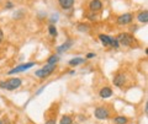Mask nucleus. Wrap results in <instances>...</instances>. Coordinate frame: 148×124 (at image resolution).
<instances>
[{"label":"nucleus","mask_w":148,"mask_h":124,"mask_svg":"<svg viewBox=\"0 0 148 124\" xmlns=\"http://www.w3.org/2000/svg\"><path fill=\"white\" fill-rule=\"evenodd\" d=\"M99 95H100L101 98H109V97H111V96H112V90H111L110 87L105 86V87H103V89L100 90Z\"/></svg>","instance_id":"obj_11"},{"label":"nucleus","mask_w":148,"mask_h":124,"mask_svg":"<svg viewBox=\"0 0 148 124\" xmlns=\"http://www.w3.org/2000/svg\"><path fill=\"white\" fill-rule=\"evenodd\" d=\"M114 122H115V124H127L128 119L126 117H123V116H119V117H116L114 119Z\"/></svg>","instance_id":"obj_15"},{"label":"nucleus","mask_w":148,"mask_h":124,"mask_svg":"<svg viewBox=\"0 0 148 124\" xmlns=\"http://www.w3.org/2000/svg\"><path fill=\"white\" fill-rule=\"evenodd\" d=\"M117 42L119 44L123 45V47H131V45L133 44V41H135V38H133V36L131 33H126V32H123V33H120L117 37Z\"/></svg>","instance_id":"obj_2"},{"label":"nucleus","mask_w":148,"mask_h":124,"mask_svg":"<svg viewBox=\"0 0 148 124\" xmlns=\"http://www.w3.org/2000/svg\"><path fill=\"white\" fill-rule=\"evenodd\" d=\"M58 3L64 10H68V9H71L74 5V0H58Z\"/></svg>","instance_id":"obj_12"},{"label":"nucleus","mask_w":148,"mask_h":124,"mask_svg":"<svg viewBox=\"0 0 148 124\" xmlns=\"http://www.w3.org/2000/svg\"><path fill=\"white\" fill-rule=\"evenodd\" d=\"M84 62H85V58H74L72 60H69V65L75 66V65H79V64H83Z\"/></svg>","instance_id":"obj_14"},{"label":"nucleus","mask_w":148,"mask_h":124,"mask_svg":"<svg viewBox=\"0 0 148 124\" xmlns=\"http://www.w3.org/2000/svg\"><path fill=\"white\" fill-rule=\"evenodd\" d=\"M114 85L115 86H119V87H121L123 86V84L126 82V76H125L122 73H117L116 75L114 76Z\"/></svg>","instance_id":"obj_7"},{"label":"nucleus","mask_w":148,"mask_h":124,"mask_svg":"<svg viewBox=\"0 0 148 124\" xmlns=\"http://www.w3.org/2000/svg\"><path fill=\"white\" fill-rule=\"evenodd\" d=\"M137 30V26H133V27H131V31H133V32H135Z\"/></svg>","instance_id":"obj_26"},{"label":"nucleus","mask_w":148,"mask_h":124,"mask_svg":"<svg viewBox=\"0 0 148 124\" xmlns=\"http://www.w3.org/2000/svg\"><path fill=\"white\" fill-rule=\"evenodd\" d=\"M0 124H3V121H1V119H0Z\"/></svg>","instance_id":"obj_27"},{"label":"nucleus","mask_w":148,"mask_h":124,"mask_svg":"<svg viewBox=\"0 0 148 124\" xmlns=\"http://www.w3.org/2000/svg\"><path fill=\"white\" fill-rule=\"evenodd\" d=\"M137 20L140 22H142V24H147V22H148V11L147 10L141 11L137 15Z\"/></svg>","instance_id":"obj_13"},{"label":"nucleus","mask_w":148,"mask_h":124,"mask_svg":"<svg viewBox=\"0 0 148 124\" xmlns=\"http://www.w3.org/2000/svg\"><path fill=\"white\" fill-rule=\"evenodd\" d=\"M99 39L100 42L103 43L104 47H111L112 45V37H110L108 35H99Z\"/></svg>","instance_id":"obj_9"},{"label":"nucleus","mask_w":148,"mask_h":124,"mask_svg":"<svg viewBox=\"0 0 148 124\" xmlns=\"http://www.w3.org/2000/svg\"><path fill=\"white\" fill-rule=\"evenodd\" d=\"M11 7H14V5H12V3L9 1V3L6 4V9H11Z\"/></svg>","instance_id":"obj_23"},{"label":"nucleus","mask_w":148,"mask_h":124,"mask_svg":"<svg viewBox=\"0 0 148 124\" xmlns=\"http://www.w3.org/2000/svg\"><path fill=\"white\" fill-rule=\"evenodd\" d=\"M94 57H95L94 53H89V54L86 56V59H90V58H94Z\"/></svg>","instance_id":"obj_22"},{"label":"nucleus","mask_w":148,"mask_h":124,"mask_svg":"<svg viewBox=\"0 0 148 124\" xmlns=\"http://www.w3.org/2000/svg\"><path fill=\"white\" fill-rule=\"evenodd\" d=\"M58 60H59V57L58 56H51L48 59H47V64H57L58 63Z\"/></svg>","instance_id":"obj_17"},{"label":"nucleus","mask_w":148,"mask_h":124,"mask_svg":"<svg viewBox=\"0 0 148 124\" xmlns=\"http://www.w3.org/2000/svg\"><path fill=\"white\" fill-rule=\"evenodd\" d=\"M61 124H73V119L69 116H63L61 118Z\"/></svg>","instance_id":"obj_16"},{"label":"nucleus","mask_w":148,"mask_h":124,"mask_svg":"<svg viewBox=\"0 0 148 124\" xmlns=\"http://www.w3.org/2000/svg\"><path fill=\"white\" fill-rule=\"evenodd\" d=\"M48 32H49V35H51V36H53V37H56V36H57V28H56V26H54V25H49V27H48Z\"/></svg>","instance_id":"obj_18"},{"label":"nucleus","mask_w":148,"mask_h":124,"mask_svg":"<svg viewBox=\"0 0 148 124\" xmlns=\"http://www.w3.org/2000/svg\"><path fill=\"white\" fill-rule=\"evenodd\" d=\"M54 69H56L54 64H47V65H45L42 69H38V70L35 73V75L41 77V79H45V77H47V76H49L51 74H52V73L54 71Z\"/></svg>","instance_id":"obj_3"},{"label":"nucleus","mask_w":148,"mask_h":124,"mask_svg":"<svg viewBox=\"0 0 148 124\" xmlns=\"http://www.w3.org/2000/svg\"><path fill=\"white\" fill-rule=\"evenodd\" d=\"M3 41H4V32L0 28V43H3Z\"/></svg>","instance_id":"obj_21"},{"label":"nucleus","mask_w":148,"mask_h":124,"mask_svg":"<svg viewBox=\"0 0 148 124\" xmlns=\"http://www.w3.org/2000/svg\"><path fill=\"white\" fill-rule=\"evenodd\" d=\"M78 30H79L80 32H86V31H89V26L80 24V25H78Z\"/></svg>","instance_id":"obj_19"},{"label":"nucleus","mask_w":148,"mask_h":124,"mask_svg":"<svg viewBox=\"0 0 148 124\" xmlns=\"http://www.w3.org/2000/svg\"><path fill=\"white\" fill-rule=\"evenodd\" d=\"M21 79L18 77H12V79L8 80V81H0V89H6L9 91L16 90L21 86Z\"/></svg>","instance_id":"obj_1"},{"label":"nucleus","mask_w":148,"mask_h":124,"mask_svg":"<svg viewBox=\"0 0 148 124\" xmlns=\"http://www.w3.org/2000/svg\"><path fill=\"white\" fill-rule=\"evenodd\" d=\"M103 9V3L100 0H91L89 3V10L91 12H96V11H100Z\"/></svg>","instance_id":"obj_8"},{"label":"nucleus","mask_w":148,"mask_h":124,"mask_svg":"<svg viewBox=\"0 0 148 124\" xmlns=\"http://www.w3.org/2000/svg\"><path fill=\"white\" fill-rule=\"evenodd\" d=\"M43 90H45V86H43V87H41V89H40V90H38V91H37V92H36V95H40V94H41V92H42V91H43Z\"/></svg>","instance_id":"obj_24"},{"label":"nucleus","mask_w":148,"mask_h":124,"mask_svg":"<svg viewBox=\"0 0 148 124\" xmlns=\"http://www.w3.org/2000/svg\"><path fill=\"white\" fill-rule=\"evenodd\" d=\"M32 66H35V63H26V64H20V65H17L12 69V70H10L8 73L9 75H12V74H17V73H22V71H26L27 69H30Z\"/></svg>","instance_id":"obj_4"},{"label":"nucleus","mask_w":148,"mask_h":124,"mask_svg":"<svg viewBox=\"0 0 148 124\" xmlns=\"http://www.w3.org/2000/svg\"><path fill=\"white\" fill-rule=\"evenodd\" d=\"M95 117L98 118V119H108L110 117V112H109V109L108 108H105V107H98L95 109Z\"/></svg>","instance_id":"obj_5"},{"label":"nucleus","mask_w":148,"mask_h":124,"mask_svg":"<svg viewBox=\"0 0 148 124\" xmlns=\"http://www.w3.org/2000/svg\"><path fill=\"white\" fill-rule=\"evenodd\" d=\"M72 45H73V41L72 39H67L63 44H61L59 47H57V52L58 53H63V52H66V50H68Z\"/></svg>","instance_id":"obj_10"},{"label":"nucleus","mask_w":148,"mask_h":124,"mask_svg":"<svg viewBox=\"0 0 148 124\" xmlns=\"http://www.w3.org/2000/svg\"><path fill=\"white\" fill-rule=\"evenodd\" d=\"M46 124H56V122L53 121V119H51V121H47V122H46Z\"/></svg>","instance_id":"obj_25"},{"label":"nucleus","mask_w":148,"mask_h":124,"mask_svg":"<svg viewBox=\"0 0 148 124\" xmlns=\"http://www.w3.org/2000/svg\"><path fill=\"white\" fill-rule=\"evenodd\" d=\"M51 24H56V22H57L58 21V14H56V15H52V16H51Z\"/></svg>","instance_id":"obj_20"},{"label":"nucleus","mask_w":148,"mask_h":124,"mask_svg":"<svg viewBox=\"0 0 148 124\" xmlns=\"http://www.w3.org/2000/svg\"><path fill=\"white\" fill-rule=\"evenodd\" d=\"M132 21H133V15H132V14H123V15L117 17V24L121 25V26L131 24Z\"/></svg>","instance_id":"obj_6"}]
</instances>
